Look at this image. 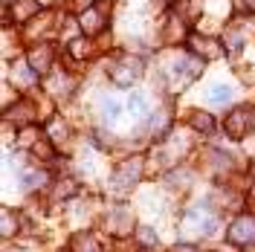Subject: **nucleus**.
Masks as SVG:
<instances>
[{"mask_svg":"<svg viewBox=\"0 0 255 252\" xmlns=\"http://www.w3.org/2000/svg\"><path fill=\"white\" fill-rule=\"evenodd\" d=\"M29 70H35V73H49L52 70V64H55V49H52V44H35V47L29 49Z\"/></svg>","mask_w":255,"mask_h":252,"instance_id":"obj_5","label":"nucleus"},{"mask_svg":"<svg viewBox=\"0 0 255 252\" xmlns=\"http://www.w3.org/2000/svg\"><path fill=\"white\" fill-rule=\"evenodd\" d=\"M253 127H255V108H250V105L235 108L232 113H226V119H223V130H226L229 139H244V136H250Z\"/></svg>","mask_w":255,"mask_h":252,"instance_id":"obj_1","label":"nucleus"},{"mask_svg":"<svg viewBox=\"0 0 255 252\" xmlns=\"http://www.w3.org/2000/svg\"><path fill=\"white\" fill-rule=\"evenodd\" d=\"M76 191H79V183H76V180H58L55 197H58V200H67V197H73Z\"/></svg>","mask_w":255,"mask_h":252,"instance_id":"obj_15","label":"nucleus"},{"mask_svg":"<svg viewBox=\"0 0 255 252\" xmlns=\"http://www.w3.org/2000/svg\"><path fill=\"white\" fill-rule=\"evenodd\" d=\"M15 229H17V223H15V212H12V209H3V238L15 235Z\"/></svg>","mask_w":255,"mask_h":252,"instance_id":"obj_19","label":"nucleus"},{"mask_svg":"<svg viewBox=\"0 0 255 252\" xmlns=\"http://www.w3.org/2000/svg\"><path fill=\"white\" fill-rule=\"evenodd\" d=\"M35 12H38V0H15V9H12V12L6 9L3 17H6V23H9L12 17H15L17 23H26V20H32Z\"/></svg>","mask_w":255,"mask_h":252,"instance_id":"obj_9","label":"nucleus"},{"mask_svg":"<svg viewBox=\"0 0 255 252\" xmlns=\"http://www.w3.org/2000/svg\"><path fill=\"white\" fill-rule=\"evenodd\" d=\"M130 113H133L136 119H142L145 113H148V102H145L142 93H133V96H130Z\"/></svg>","mask_w":255,"mask_h":252,"instance_id":"obj_16","label":"nucleus"},{"mask_svg":"<svg viewBox=\"0 0 255 252\" xmlns=\"http://www.w3.org/2000/svg\"><path fill=\"white\" fill-rule=\"evenodd\" d=\"M189 122L194 130H200V133H212V127H215V122H212V116L209 113H200V111H191Z\"/></svg>","mask_w":255,"mask_h":252,"instance_id":"obj_13","label":"nucleus"},{"mask_svg":"<svg viewBox=\"0 0 255 252\" xmlns=\"http://www.w3.org/2000/svg\"><path fill=\"white\" fill-rule=\"evenodd\" d=\"M6 116H9V119H17V125H29L32 116H35V105L20 99L15 108H9V113H6Z\"/></svg>","mask_w":255,"mask_h":252,"instance_id":"obj_12","label":"nucleus"},{"mask_svg":"<svg viewBox=\"0 0 255 252\" xmlns=\"http://www.w3.org/2000/svg\"><path fill=\"white\" fill-rule=\"evenodd\" d=\"M253 168H255V162H253Z\"/></svg>","mask_w":255,"mask_h":252,"instance_id":"obj_23","label":"nucleus"},{"mask_svg":"<svg viewBox=\"0 0 255 252\" xmlns=\"http://www.w3.org/2000/svg\"><path fill=\"white\" fill-rule=\"evenodd\" d=\"M136 238L142 241L145 247H154V244H157V232H154L151 226H139V229H136Z\"/></svg>","mask_w":255,"mask_h":252,"instance_id":"obj_20","label":"nucleus"},{"mask_svg":"<svg viewBox=\"0 0 255 252\" xmlns=\"http://www.w3.org/2000/svg\"><path fill=\"white\" fill-rule=\"evenodd\" d=\"M12 81L15 84H35V70H26V67H20V70H12Z\"/></svg>","mask_w":255,"mask_h":252,"instance_id":"obj_17","label":"nucleus"},{"mask_svg":"<svg viewBox=\"0 0 255 252\" xmlns=\"http://www.w3.org/2000/svg\"><path fill=\"white\" fill-rule=\"evenodd\" d=\"M108 3H93L90 9H84L81 12V29L87 32V35H99V32L108 26Z\"/></svg>","mask_w":255,"mask_h":252,"instance_id":"obj_4","label":"nucleus"},{"mask_svg":"<svg viewBox=\"0 0 255 252\" xmlns=\"http://www.w3.org/2000/svg\"><path fill=\"white\" fill-rule=\"evenodd\" d=\"M226 241L235 244V247H253L255 244V218H250V215L235 218L232 226L226 229Z\"/></svg>","mask_w":255,"mask_h":252,"instance_id":"obj_3","label":"nucleus"},{"mask_svg":"<svg viewBox=\"0 0 255 252\" xmlns=\"http://www.w3.org/2000/svg\"><path fill=\"white\" fill-rule=\"evenodd\" d=\"M174 76L180 81H191L200 76V61H194V58H183V61L174 64Z\"/></svg>","mask_w":255,"mask_h":252,"instance_id":"obj_11","label":"nucleus"},{"mask_svg":"<svg viewBox=\"0 0 255 252\" xmlns=\"http://www.w3.org/2000/svg\"><path fill=\"white\" fill-rule=\"evenodd\" d=\"M206 99L212 102V105H226V102L232 99V90H229L226 84H215V87L206 93Z\"/></svg>","mask_w":255,"mask_h":252,"instance_id":"obj_14","label":"nucleus"},{"mask_svg":"<svg viewBox=\"0 0 255 252\" xmlns=\"http://www.w3.org/2000/svg\"><path fill=\"white\" fill-rule=\"evenodd\" d=\"M70 252H102V247H99L96 235H90V232H76L73 241H70Z\"/></svg>","mask_w":255,"mask_h":252,"instance_id":"obj_10","label":"nucleus"},{"mask_svg":"<svg viewBox=\"0 0 255 252\" xmlns=\"http://www.w3.org/2000/svg\"><path fill=\"white\" fill-rule=\"evenodd\" d=\"M189 47H191V52L200 55L203 61H215V58H221L223 55V47L218 44V41H212V38H200V35H191Z\"/></svg>","mask_w":255,"mask_h":252,"instance_id":"obj_8","label":"nucleus"},{"mask_svg":"<svg viewBox=\"0 0 255 252\" xmlns=\"http://www.w3.org/2000/svg\"><path fill=\"white\" fill-rule=\"evenodd\" d=\"M108 232H113L116 238L133 232V212H130V209H125V206H116V209H111V215H108Z\"/></svg>","mask_w":255,"mask_h":252,"instance_id":"obj_6","label":"nucleus"},{"mask_svg":"<svg viewBox=\"0 0 255 252\" xmlns=\"http://www.w3.org/2000/svg\"><path fill=\"white\" fill-rule=\"evenodd\" d=\"M139 252H151V250H139Z\"/></svg>","mask_w":255,"mask_h":252,"instance_id":"obj_22","label":"nucleus"},{"mask_svg":"<svg viewBox=\"0 0 255 252\" xmlns=\"http://www.w3.org/2000/svg\"><path fill=\"white\" fill-rule=\"evenodd\" d=\"M102 111H105V119H108V122H116V119H119V111H122V105H119L116 99H105Z\"/></svg>","mask_w":255,"mask_h":252,"instance_id":"obj_18","label":"nucleus"},{"mask_svg":"<svg viewBox=\"0 0 255 252\" xmlns=\"http://www.w3.org/2000/svg\"><path fill=\"white\" fill-rule=\"evenodd\" d=\"M139 174H142V159L139 157H130V159H122L111 174V189L113 191H130L136 186V180H139Z\"/></svg>","mask_w":255,"mask_h":252,"instance_id":"obj_2","label":"nucleus"},{"mask_svg":"<svg viewBox=\"0 0 255 252\" xmlns=\"http://www.w3.org/2000/svg\"><path fill=\"white\" fill-rule=\"evenodd\" d=\"M87 41H81V38H76V41H70V52H73V55H76V58H84V55H87Z\"/></svg>","mask_w":255,"mask_h":252,"instance_id":"obj_21","label":"nucleus"},{"mask_svg":"<svg viewBox=\"0 0 255 252\" xmlns=\"http://www.w3.org/2000/svg\"><path fill=\"white\" fill-rule=\"evenodd\" d=\"M111 79L119 84V87H130L133 81L139 79V61L133 58H122L111 67Z\"/></svg>","mask_w":255,"mask_h":252,"instance_id":"obj_7","label":"nucleus"}]
</instances>
